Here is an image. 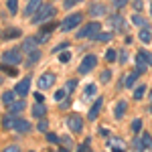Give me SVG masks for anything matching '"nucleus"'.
I'll return each instance as SVG.
<instances>
[{
  "label": "nucleus",
  "instance_id": "obj_47",
  "mask_svg": "<svg viewBox=\"0 0 152 152\" xmlns=\"http://www.w3.org/2000/svg\"><path fill=\"white\" fill-rule=\"evenodd\" d=\"M61 142H63V146H65V148H69V146H71V138H67V136H63Z\"/></svg>",
  "mask_w": 152,
  "mask_h": 152
},
{
  "label": "nucleus",
  "instance_id": "obj_29",
  "mask_svg": "<svg viewBox=\"0 0 152 152\" xmlns=\"http://www.w3.org/2000/svg\"><path fill=\"white\" fill-rule=\"evenodd\" d=\"M6 6H8L10 14H16V10H18V0H8V2H6Z\"/></svg>",
  "mask_w": 152,
  "mask_h": 152
},
{
  "label": "nucleus",
  "instance_id": "obj_43",
  "mask_svg": "<svg viewBox=\"0 0 152 152\" xmlns=\"http://www.w3.org/2000/svg\"><path fill=\"white\" fill-rule=\"evenodd\" d=\"M75 87H77V81H75V79H71V81L67 83V91L71 94V89H75Z\"/></svg>",
  "mask_w": 152,
  "mask_h": 152
},
{
  "label": "nucleus",
  "instance_id": "obj_36",
  "mask_svg": "<svg viewBox=\"0 0 152 152\" xmlns=\"http://www.w3.org/2000/svg\"><path fill=\"white\" fill-rule=\"evenodd\" d=\"M55 26H59V24H55V23H45V26H43V35H45V33H51Z\"/></svg>",
  "mask_w": 152,
  "mask_h": 152
},
{
  "label": "nucleus",
  "instance_id": "obj_17",
  "mask_svg": "<svg viewBox=\"0 0 152 152\" xmlns=\"http://www.w3.org/2000/svg\"><path fill=\"white\" fill-rule=\"evenodd\" d=\"M37 41H39L37 37H31V39H26V41H24V45H23V49L26 51V53L35 51V47H37Z\"/></svg>",
  "mask_w": 152,
  "mask_h": 152
},
{
  "label": "nucleus",
  "instance_id": "obj_6",
  "mask_svg": "<svg viewBox=\"0 0 152 152\" xmlns=\"http://www.w3.org/2000/svg\"><path fill=\"white\" fill-rule=\"evenodd\" d=\"M67 126H69L71 132H81V130H83V120H81V116H77V114L67 116Z\"/></svg>",
  "mask_w": 152,
  "mask_h": 152
},
{
  "label": "nucleus",
  "instance_id": "obj_4",
  "mask_svg": "<svg viewBox=\"0 0 152 152\" xmlns=\"http://www.w3.org/2000/svg\"><path fill=\"white\" fill-rule=\"evenodd\" d=\"M99 28H102V24L99 23H89V24H85L81 31L77 33V39H85V37H94L99 33Z\"/></svg>",
  "mask_w": 152,
  "mask_h": 152
},
{
  "label": "nucleus",
  "instance_id": "obj_48",
  "mask_svg": "<svg viewBox=\"0 0 152 152\" xmlns=\"http://www.w3.org/2000/svg\"><path fill=\"white\" fill-rule=\"evenodd\" d=\"M35 99H37V104H43V102H45V95L43 94H35Z\"/></svg>",
  "mask_w": 152,
  "mask_h": 152
},
{
  "label": "nucleus",
  "instance_id": "obj_22",
  "mask_svg": "<svg viewBox=\"0 0 152 152\" xmlns=\"http://www.w3.org/2000/svg\"><path fill=\"white\" fill-rule=\"evenodd\" d=\"M148 67H150V65H148V63H146V61H144V59L138 55V59H136V69L140 71V73H144V71L148 69Z\"/></svg>",
  "mask_w": 152,
  "mask_h": 152
},
{
  "label": "nucleus",
  "instance_id": "obj_14",
  "mask_svg": "<svg viewBox=\"0 0 152 152\" xmlns=\"http://www.w3.org/2000/svg\"><path fill=\"white\" fill-rule=\"evenodd\" d=\"M102 104H104V99H102V97H97V99H95V104H94V107H91V110H89V114H87L89 120H95V118L99 116V107H102Z\"/></svg>",
  "mask_w": 152,
  "mask_h": 152
},
{
  "label": "nucleus",
  "instance_id": "obj_32",
  "mask_svg": "<svg viewBox=\"0 0 152 152\" xmlns=\"http://www.w3.org/2000/svg\"><path fill=\"white\" fill-rule=\"evenodd\" d=\"M37 130H39V132H47V130H49V122L45 120V118H43V120L37 124Z\"/></svg>",
  "mask_w": 152,
  "mask_h": 152
},
{
  "label": "nucleus",
  "instance_id": "obj_38",
  "mask_svg": "<svg viewBox=\"0 0 152 152\" xmlns=\"http://www.w3.org/2000/svg\"><path fill=\"white\" fill-rule=\"evenodd\" d=\"M47 140L51 142V144H61V138L55 136V134H47Z\"/></svg>",
  "mask_w": 152,
  "mask_h": 152
},
{
  "label": "nucleus",
  "instance_id": "obj_37",
  "mask_svg": "<svg viewBox=\"0 0 152 152\" xmlns=\"http://www.w3.org/2000/svg\"><path fill=\"white\" fill-rule=\"evenodd\" d=\"M67 94H69V91H65V89H61V91H57V94H55V99H57V102H63V99L67 97Z\"/></svg>",
  "mask_w": 152,
  "mask_h": 152
},
{
  "label": "nucleus",
  "instance_id": "obj_30",
  "mask_svg": "<svg viewBox=\"0 0 152 152\" xmlns=\"http://www.w3.org/2000/svg\"><path fill=\"white\" fill-rule=\"evenodd\" d=\"M0 69H2V71H6V73H10V75H18V71L14 69V67H10L8 63H0Z\"/></svg>",
  "mask_w": 152,
  "mask_h": 152
},
{
  "label": "nucleus",
  "instance_id": "obj_49",
  "mask_svg": "<svg viewBox=\"0 0 152 152\" xmlns=\"http://www.w3.org/2000/svg\"><path fill=\"white\" fill-rule=\"evenodd\" d=\"M132 4H134L136 10H140V8H142V0H132Z\"/></svg>",
  "mask_w": 152,
  "mask_h": 152
},
{
  "label": "nucleus",
  "instance_id": "obj_7",
  "mask_svg": "<svg viewBox=\"0 0 152 152\" xmlns=\"http://www.w3.org/2000/svg\"><path fill=\"white\" fill-rule=\"evenodd\" d=\"M28 89H31V77H24V79H20V81L14 85V91H16V95H20V97H24V95L28 94Z\"/></svg>",
  "mask_w": 152,
  "mask_h": 152
},
{
  "label": "nucleus",
  "instance_id": "obj_34",
  "mask_svg": "<svg viewBox=\"0 0 152 152\" xmlns=\"http://www.w3.org/2000/svg\"><path fill=\"white\" fill-rule=\"evenodd\" d=\"M95 91H97V89H95L94 83H91V85H87V87H85V97H91V95H95Z\"/></svg>",
  "mask_w": 152,
  "mask_h": 152
},
{
  "label": "nucleus",
  "instance_id": "obj_9",
  "mask_svg": "<svg viewBox=\"0 0 152 152\" xmlns=\"http://www.w3.org/2000/svg\"><path fill=\"white\" fill-rule=\"evenodd\" d=\"M55 75L53 73H45V75H41V79H39V89H49V87H53L55 85Z\"/></svg>",
  "mask_w": 152,
  "mask_h": 152
},
{
  "label": "nucleus",
  "instance_id": "obj_28",
  "mask_svg": "<svg viewBox=\"0 0 152 152\" xmlns=\"http://www.w3.org/2000/svg\"><path fill=\"white\" fill-rule=\"evenodd\" d=\"M138 55H140V57H142V59H144V61H146V63H148V65L152 67V53H148V51H142V49H140V51H138Z\"/></svg>",
  "mask_w": 152,
  "mask_h": 152
},
{
  "label": "nucleus",
  "instance_id": "obj_53",
  "mask_svg": "<svg viewBox=\"0 0 152 152\" xmlns=\"http://www.w3.org/2000/svg\"><path fill=\"white\" fill-rule=\"evenodd\" d=\"M150 114H152V105H150Z\"/></svg>",
  "mask_w": 152,
  "mask_h": 152
},
{
  "label": "nucleus",
  "instance_id": "obj_50",
  "mask_svg": "<svg viewBox=\"0 0 152 152\" xmlns=\"http://www.w3.org/2000/svg\"><path fill=\"white\" fill-rule=\"evenodd\" d=\"M69 47V43H61V45H59V47H55V53H59V51H61V49H67Z\"/></svg>",
  "mask_w": 152,
  "mask_h": 152
},
{
  "label": "nucleus",
  "instance_id": "obj_18",
  "mask_svg": "<svg viewBox=\"0 0 152 152\" xmlns=\"http://www.w3.org/2000/svg\"><path fill=\"white\" fill-rule=\"evenodd\" d=\"M138 75H140V71H138V69H136V71H132L128 77L124 79V85H126V87H132V85L136 83V79H138Z\"/></svg>",
  "mask_w": 152,
  "mask_h": 152
},
{
  "label": "nucleus",
  "instance_id": "obj_33",
  "mask_svg": "<svg viewBox=\"0 0 152 152\" xmlns=\"http://www.w3.org/2000/svg\"><path fill=\"white\" fill-rule=\"evenodd\" d=\"M140 128H142V120H140V118H136V120L132 122V132H136V134H138Z\"/></svg>",
  "mask_w": 152,
  "mask_h": 152
},
{
  "label": "nucleus",
  "instance_id": "obj_41",
  "mask_svg": "<svg viewBox=\"0 0 152 152\" xmlns=\"http://www.w3.org/2000/svg\"><path fill=\"white\" fill-rule=\"evenodd\" d=\"M142 142H144L146 146H152V138H150V134H146V132H144V134H142Z\"/></svg>",
  "mask_w": 152,
  "mask_h": 152
},
{
  "label": "nucleus",
  "instance_id": "obj_10",
  "mask_svg": "<svg viewBox=\"0 0 152 152\" xmlns=\"http://www.w3.org/2000/svg\"><path fill=\"white\" fill-rule=\"evenodd\" d=\"M12 130H16V132H20V134H28V132H31V124H28L26 120L14 118V126H12Z\"/></svg>",
  "mask_w": 152,
  "mask_h": 152
},
{
  "label": "nucleus",
  "instance_id": "obj_26",
  "mask_svg": "<svg viewBox=\"0 0 152 152\" xmlns=\"http://www.w3.org/2000/svg\"><path fill=\"white\" fill-rule=\"evenodd\" d=\"M118 53L116 51H114V49H107V51H105V61H107V63H112V61H118Z\"/></svg>",
  "mask_w": 152,
  "mask_h": 152
},
{
  "label": "nucleus",
  "instance_id": "obj_2",
  "mask_svg": "<svg viewBox=\"0 0 152 152\" xmlns=\"http://www.w3.org/2000/svg\"><path fill=\"white\" fill-rule=\"evenodd\" d=\"M81 20H83V16L79 14V12H77V14H69L67 18H63V20H61L59 26H61V31H73L75 26H79V24H81Z\"/></svg>",
  "mask_w": 152,
  "mask_h": 152
},
{
  "label": "nucleus",
  "instance_id": "obj_13",
  "mask_svg": "<svg viewBox=\"0 0 152 152\" xmlns=\"http://www.w3.org/2000/svg\"><path fill=\"white\" fill-rule=\"evenodd\" d=\"M24 107H26V105H24V102H12V104L8 105V114H12V116H18Z\"/></svg>",
  "mask_w": 152,
  "mask_h": 152
},
{
  "label": "nucleus",
  "instance_id": "obj_24",
  "mask_svg": "<svg viewBox=\"0 0 152 152\" xmlns=\"http://www.w3.org/2000/svg\"><path fill=\"white\" fill-rule=\"evenodd\" d=\"M140 41L142 43H150L152 41V35H150L148 28H140Z\"/></svg>",
  "mask_w": 152,
  "mask_h": 152
},
{
  "label": "nucleus",
  "instance_id": "obj_20",
  "mask_svg": "<svg viewBox=\"0 0 152 152\" xmlns=\"http://www.w3.org/2000/svg\"><path fill=\"white\" fill-rule=\"evenodd\" d=\"M14 97H16V91H14V89H12V91H4V94H2V102L6 105H10L12 102H14Z\"/></svg>",
  "mask_w": 152,
  "mask_h": 152
},
{
  "label": "nucleus",
  "instance_id": "obj_21",
  "mask_svg": "<svg viewBox=\"0 0 152 152\" xmlns=\"http://www.w3.org/2000/svg\"><path fill=\"white\" fill-rule=\"evenodd\" d=\"M45 112H47V107H45L43 104H37L35 107H33V116H35V118H43V116H45Z\"/></svg>",
  "mask_w": 152,
  "mask_h": 152
},
{
  "label": "nucleus",
  "instance_id": "obj_15",
  "mask_svg": "<svg viewBox=\"0 0 152 152\" xmlns=\"http://www.w3.org/2000/svg\"><path fill=\"white\" fill-rule=\"evenodd\" d=\"M89 14H91V16H104V14H105V6H104V4H91Z\"/></svg>",
  "mask_w": 152,
  "mask_h": 152
},
{
  "label": "nucleus",
  "instance_id": "obj_19",
  "mask_svg": "<svg viewBox=\"0 0 152 152\" xmlns=\"http://www.w3.org/2000/svg\"><path fill=\"white\" fill-rule=\"evenodd\" d=\"M126 107H128V104L126 102H118V105H116V110H114V116L120 120V118L124 116V112H126Z\"/></svg>",
  "mask_w": 152,
  "mask_h": 152
},
{
  "label": "nucleus",
  "instance_id": "obj_46",
  "mask_svg": "<svg viewBox=\"0 0 152 152\" xmlns=\"http://www.w3.org/2000/svg\"><path fill=\"white\" fill-rule=\"evenodd\" d=\"M110 77H112V73H110V71H104V73H102V81H110Z\"/></svg>",
  "mask_w": 152,
  "mask_h": 152
},
{
  "label": "nucleus",
  "instance_id": "obj_42",
  "mask_svg": "<svg viewBox=\"0 0 152 152\" xmlns=\"http://www.w3.org/2000/svg\"><path fill=\"white\" fill-rule=\"evenodd\" d=\"M118 61H120V63H126V61H128V55H126V51H120V55H118Z\"/></svg>",
  "mask_w": 152,
  "mask_h": 152
},
{
  "label": "nucleus",
  "instance_id": "obj_39",
  "mask_svg": "<svg viewBox=\"0 0 152 152\" xmlns=\"http://www.w3.org/2000/svg\"><path fill=\"white\" fill-rule=\"evenodd\" d=\"M112 4H114V8H122L128 4V0H112Z\"/></svg>",
  "mask_w": 152,
  "mask_h": 152
},
{
  "label": "nucleus",
  "instance_id": "obj_8",
  "mask_svg": "<svg viewBox=\"0 0 152 152\" xmlns=\"http://www.w3.org/2000/svg\"><path fill=\"white\" fill-rule=\"evenodd\" d=\"M43 6V0H26V8H24V16L28 18V16H33L37 14V10Z\"/></svg>",
  "mask_w": 152,
  "mask_h": 152
},
{
  "label": "nucleus",
  "instance_id": "obj_1",
  "mask_svg": "<svg viewBox=\"0 0 152 152\" xmlns=\"http://www.w3.org/2000/svg\"><path fill=\"white\" fill-rule=\"evenodd\" d=\"M55 6H51V4H47V6H41L39 10H37V14H33V23L39 24V23H45V20H49L51 16H55Z\"/></svg>",
  "mask_w": 152,
  "mask_h": 152
},
{
  "label": "nucleus",
  "instance_id": "obj_5",
  "mask_svg": "<svg viewBox=\"0 0 152 152\" xmlns=\"http://www.w3.org/2000/svg\"><path fill=\"white\" fill-rule=\"evenodd\" d=\"M97 65V59L95 55H87V57L81 61V65H79V75H85V73H89V71H94V67Z\"/></svg>",
  "mask_w": 152,
  "mask_h": 152
},
{
  "label": "nucleus",
  "instance_id": "obj_31",
  "mask_svg": "<svg viewBox=\"0 0 152 152\" xmlns=\"http://www.w3.org/2000/svg\"><path fill=\"white\" fill-rule=\"evenodd\" d=\"M134 148H136V152H144L146 144L142 142V138H136V140H134Z\"/></svg>",
  "mask_w": 152,
  "mask_h": 152
},
{
  "label": "nucleus",
  "instance_id": "obj_27",
  "mask_svg": "<svg viewBox=\"0 0 152 152\" xmlns=\"http://www.w3.org/2000/svg\"><path fill=\"white\" fill-rule=\"evenodd\" d=\"M94 41H110L112 39V33H97V35L91 37Z\"/></svg>",
  "mask_w": 152,
  "mask_h": 152
},
{
  "label": "nucleus",
  "instance_id": "obj_40",
  "mask_svg": "<svg viewBox=\"0 0 152 152\" xmlns=\"http://www.w3.org/2000/svg\"><path fill=\"white\" fill-rule=\"evenodd\" d=\"M2 152H20V148H18V144H10V146H6Z\"/></svg>",
  "mask_w": 152,
  "mask_h": 152
},
{
  "label": "nucleus",
  "instance_id": "obj_52",
  "mask_svg": "<svg viewBox=\"0 0 152 152\" xmlns=\"http://www.w3.org/2000/svg\"><path fill=\"white\" fill-rule=\"evenodd\" d=\"M112 152H124V150H120V148H116V146H114V148H112Z\"/></svg>",
  "mask_w": 152,
  "mask_h": 152
},
{
  "label": "nucleus",
  "instance_id": "obj_51",
  "mask_svg": "<svg viewBox=\"0 0 152 152\" xmlns=\"http://www.w3.org/2000/svg\"><path fill=\"white\" fill-rule=\"evenodd\" d=\"M59 152H69V148H65V146H63V148H59Z\"/></svg>",
  "mask_w": 152,
  "mask_h": 152
},
{
  "label": "nucleus",
  "instance_id": "obj_35",
  "mask_svg": "<svg viewBox=\"0 0 152 152\" xmlns=\"http://www.w3.org/2000/svg\"><path fill=\"white\" fill-rule=\"evenodd\" d=\"M69 59H71V53H67V51H63V53L59 55V61H61V63H69Z\"/></svg>",
  "mask_w": 152,
  "mask_h": 152
},
{
  "label": "nucleus",
  "instance_id": "obj_45",
  "mask_svg": "<svg viewBox=\"0 0 152 152\" xmlns=\"http://www.w3.org/2000/svg\"><path fill=\"white\" fill-rule=\"evenodd\" d=\"M77 2H81V0H65V4H63V6H65V8H71V6H73V4H77Z\"/></svg>",
  "mask_w": 152,
  "mask_h": 152
},
{
  "label": "nucleus",
  "instance_id": "obj_11",
  "mask_svg": "<svg viewBox=\"0 0 152 152\" xmlns=\"http://www.w3.org/2000/svg\"><path fill=\"white\" fill-rule=\"evenodd\" d=\"M107 23H110V26H114L116 31H124V26H126V20H124L120 14H112V16L107 18Z\"/></svg>",
  "mask_w": 152,
  "mask_h": 152
},
{
  "label": "nucleus",
  "instance_id": "obj_3",
  "mask_svg": "<svg viewBox=\"0 0 152 152\" xmlns=\"http://www.w3.org/2000/svg\"><path fill=\"white\" fill-rule=\"evenodd\" d=\"M20 61H23V57H20V51H18V49H8V51H4V53H2V63L18 65Z\"/></svg>",
  "mask_w": 152,
  "mask_h": 152
},
{
  "label": "nucleus",
  "instance_id": "obj_44",
  "mask_svg": "<svg viewBox=\"0 0 152 152\" xmlns=\"http://www.w3.org/2000/svg\"><path fill=\"white\" fill-rule=\"evenodd\" d=\"M87 150H89V140H85V144L77 148V152H87Z\"/></svg>",
  "mask_w": 152,
  "mask_h": 152
},
{
  "label": "nucleus",
  "instance_id": "obj_23",
  "mask_svg": "<svg viewBox=\"0 0 152 152\" xmlns=\"http://www.w3.org/2000/svg\"><path fill=\"white\" fill-rule=\"evenodd\" d=\"M144 94H146V85L142 83V85H138V87L134 89V99H142V97H144Z\"/></svg>",
  "mask_w": 152,
  "mask_h": 152
},
{
  "label": "nucleus",
  "instance_id": "obj_12",
  "mask_svg": "<svg viewBox=\"0 0 152 152\" xmlns=\"http://www.w3.org/2000/svg\"><path fill=\"white\" fill-rule=\"evenodd\" d=\"M39 59H41V51H31V53H28V59H26V61H24V65H26V67H35L37 63H39Z\"/></svg>",
  "mask_w": 152,
  "mask_h": 152
},
{
  "label": "nucleus",
  "instance_id": "obj_25",
  "mask_svg": "<svg viewBox=\"0 0 152 152\" xmlns=\"http://www.w3.org/2000/svg\"><path fill=\"white\" fill-rule=\"evenodd\" d=\"M4 39H16V37H20V31L18 28H10V31H4Z\"/></svg>",
  "mask_w": 152,
  "mask_h": 152
},
{
  "label": "nucleus",
  "instance_id": "obj_16",
  "mask_svg": "<svg viewBox=\"0 0 152 152\" xmlns=\"http://www.w3.org/2000/svg\"><path fill=\"white\" fill-rule=\"evenodd\" d=\"M132 23L136 24V26H140V28H148V20L144 16H140V14H134L132 16Z\"/></svg>",
  "mask_w": 152,
  "mask_h": 152
},
{
  "label": "nucleus",
  "instance_id": "obj_54",
  "mask_svg": "<svg viewBox=\"0 0 152 152\" xmlns=\"http://www.w3.org/2000/svg\"><path fill=\"white\" fill-rule=\"evenodd\" d=\"M150 14H152V6H150Z\"/></svg>",
  "mask_w": 152,
  "mask_h": 152
}]
</instances>
